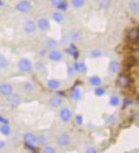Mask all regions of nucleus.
I'll use <instances>...</instances> for the list:
<instances>
[{"label":"nucleus","instance_id":"nucleus-1","mask_svg":"<svg viewBox=\"0 0 139 153\" xmlns=\"http://www.w3.org/2000/svg\"><path fill=\"white\" fill-rule=\"evenodd\" d=\"M16 9L19 12H21V13H27L31 10L32 9V5H31V3L28 2L27 0H22L21 2H19L16 5Z\"/></svg>","mask_w":139,"mask_h":153},{"label":"nucleus","instance_id":"nucleus-2","mask_svg":"<svg viewBox=\"0 0 139 153\" xmlns=\"http://www.w3.org/2000/svg\"><path fill=\"white\" fill-rule=\"evenodd\" d=\"M18 67L19 69L21 71H24V72H27V71H31L32 69V62L28 59H26V58H23V59H21L18 62Z\"/></svg>","mask_w":139,"mask_h":153},{"label":"nucleus","instance_id":"nucleus-3","mask_svg":"<svg viewBox=\"0 0 139 153\" xmlns=\"http://www.w3.org/2000/svg\"><path fill=\"white\" fill-rule=\"evenodd\" d=\"M0 93L4 96H8L13 93V87L9 82H3L0 84Z\"/></svg>","mask_w":139,"mask_h":153},{"label":"nucleus","instance_id":"nucleus-4","mask_svg":"<svg viewBox=\"0 0 139 153\" xmlns=\"http://www.w3.org/2000/svg\"><path fill=\"white\" fill-rule=\"evenodd\" d=\"M36 28H37V25H36V23L33 22L32 20H28L23 25L24 31L27 33H29V34L34 33L36 31Z\"/></svg>","mask_w":139,"mask_h":153},{"label":"nucleus","instance_id":"nucleus-5","mask_svg":"<svg viewBox=\"0 0 139 153\" xmlns=\"http://www.w3.org/2000/svg\"><path fill=\"white\" fill-rule=\"evenodd\" d=\"M70 142V138L67 133H63L61 134L58 138V144L60 146H67Z\"/></svg>","mask_w":139,"mask_h":153},{"label":"nucleus","instance_id":"nucleus-6","mask_svg":"<svg viewBox=\"0 0 139 153\" xmlns=\"http://www.w3.org/2000/svg\"><path fill=\"white\" fill-rule=\"evenodd\" d=\"M20 100H21L20 96L17 94H13L12 93L10 95H8V102L12 107H16L20 103Z\"/></svg>","mask_w":139,"mask_h":153},{"label":"nucleus","instance_id":"nucleus-7","mask_svg":"<svg viewBox=\"0 0 139 153\" xmlns=\"http://www.w3.org/2000/svg\"><path fill=\"white\" fill-rule=\"evenodd\" d=\"M71 118V111L68 108H63L60 111V119L64 123L69 122Z\"/></svg>","mask_w":139,"mask_h":153},{"label":"nucleus","instance_id":"nucleus-8","mask_svg":"<svg viewBox=\"0 0 139 153\" xmlns=\"http://www.w3.org/2000/svg\"><path fill=\"white\" fill-rule=\"evenodd\" d=\"M129 10L130 11L135 15L138 16L139 14V4L137 0H132L129 4Z\"/></svg>","mask_w":139,"mask_h":153},{"label":"nucleus","instance_id":"nucleus-9","mask_svg":"<svg viewBox=\"0 0 139 153\" xmlns=\"http://www.w3.org/2000/svg\"><path fill=\"white\" fill-rule=\"evenodd\" d=\"M38 27L42 31H47L49 28V22L46 18H40L38 21Z\"/></svg>","mask_w":139,"mask_h":153},{"label":"nucleus","instance_id":"nucleus-10","mask_svg":"<svg viewBox=\"0 0 139 153\" xmlns=\"http://www.w3.org/2000/svg\"><path fill=\"white\" fill-rule=\"evenodd\" d=\"M23 139L25 140V143H28V144L34 145L35 143L38 142V138L35 136L33 134H31V133H27L26 134H24Z\"/></svg>","mask_w":139,"mask_h":153},{"label":"nucleus","instance_id":"nucleus-11","mask_svg":"<svg viewBox=\"0 0 139 153\" xmlns=\"http://www.w3.org/2000/svg\"><path fill=\"white\" fill-rule=\"evenodd\" d=\"M48 57L53 61H59L62 59V54L58 50H52L49 52Z\"/></svg>","mask_w":139,"mask_h":153},{"label":"nucleus","instance_id":"nucleus-12","mask_svg":"<svg viewBox=\"0 0 139 153\" xmlns=\"http://www.w3.org/2000/svg\"><path fill=\"white\" fill-rule=\"evenodd\" d=\"M130 83V79L126 76L120 75L118 77V84L121 88H126Z\"/></svg>","mask_w":139,"mask_h":153},{"label":"nucleus","instance_id":"nucleus-13","mask_svg":"<svg viewBox=\"0 0 139 153\" xmlns=\"http://www.w3.org/2000/svg\"><path fill=\"white\" fill-rule=\"evenodd\" d=\"M109 71L111 73H116L119 71V69H120V64H119V62L116 61V60H112L109 63Z\"/></svg>","mask_w":139,"mask_h":153},{"label":"nucleus","instance_id":"nucleus-14","mask_svg":"<svg viewBox=\"0 0 139 153\" xmlns=\"http://www.w3.org/2000/svg\"><path fill=\"white\" fill-rule=\"evenodd\" d=\"M112 0H98V6L102 10H108L111 5Z\"/></svg>","mask_w":139,"mask_h":153},{"label":"nucleus","instance_id":"nucleus-15","mask_svg":"<svg viewBox=\"0 0 139 153\" xmlns=\"http://www.w3.org/2000/svg\"><path fill=\"white\" fill-rule=\"evenodd\" d=\"M49 103L53 107H58L62 104V100L58 97V96H53L49 100Z\"/></svg>","mask_w":139,"mask_h":153},{"label":"nucleus","instance_id":"nucleus-16","mask_svg":"<svg viewBox=\"0 0 139 153\" xmlns=\"http://www.w3.org/2000/svg\"><path fill=\"white\" fill-rule=\"evenodd\" d=\"M127 37L130 40H132V41L137 40L138 38V30L137 28H133V29L130 30Z\"/></svg>","mask_w":139,"mask_h":153},{"label":"nucleus","instance_id":"nucleus-17","mask_svg":"<svg viewBox=\"0 0 139 153\" xmlns=\"http://www.w3.org/2000/svg\"><path fill=\"white\" fill-rule=\"evenodd\" d=\"M89 81H90V83H91L92 86H96V87H98V86H100V85H101V83H102L101 78H100L99 76H92Z\"/></svg>","mask_w":139,"mask_h":153},{"label":"nucleus","instance_id":"nucleus-18","mask_svg":"<svg viewBox=\"0 0 139 153\" xmlns=\"http://www.w3.org/2000/svg\"><path fill=\"white\" fill-rule=\"evenodd\" d=\"M9 65L8 60L6 59V57L4 55H2L0 53V69H4Z\"/></svg>","mask_w":139,"mask_h":153},{"label":"nucleus","instance_id":"nucleus-19","mask_svg":"<svg viewBox=\"0 0 139 153\" xmlns=\"http://www.w3.org/2000/svg\"><path fill=\"white\" fill-rule=\"evenodd\" d=\"M0 132L4 135L8 136L10 134V127L8 125V124H3V125L0 127Z\"/></svg>","mask_w":139,"mask_h":153},{"label":"nucleus","instance_id":"nucleus-20","mask_svg":"<svg viewBox=\"0 0 139 153\" xmlns=\"http://www.w3.org/2000/svg\"><path fill=\"white\" fill-rule=\"evenodd\" d=\"M85 4V0H71V4L75 9H80Z\"/></svg>","mask_w":139,"mask_h":153},{"label":"nucleus","instance_id":"nucleus-21","mask_svg":"<svg viewBox=\"0 0 139 153\" xmlns=\"http://www.w3.org/2000/svg\"><path fill=\"white\" fill-rule=\"evenodd\" d=\"M59 82L57 80H49L48 82V87L51 89H58L59 88Z\"/></svg>","mask_w":139,"mask_h":153},{"label":"nucleus","instance_id":"nucleus-22","mask_svg":"<svg viewBox=\"0 0 139 153\" xmlns=\"http://www.w3.org/2000/svg\"><path fill=\"white\" fill-rule=\"evenodd\" d=\"M63 19H64V16H63V15L60 12H55V13H54L53 20H54V22L59 23V22H61L63 21Z\"/></svg>","mask_w":139,"mask_h":153},{"label":"nucleus","instance_id":"nucleus-23","mask_svg":"<svg viewBox=\"0 0 139 153\" xmlns=\"http://www.w3.org/2000/svg\"><path fill=\"white\" fill-rule=\"evenodd\" d=\"M71 97L72 99H74L75 100H79L81 97V91L79 88H75V89H73L72 90V92H71Z\"/></svg>","mask_w":139,"mask_h":153},{"label":"nucleus","instance_id":"nucleus-24","mask_svg":"<svg viewBox=\"0 0 139 153\" xmlns=\"http://www.w3.org/2000/svg\"><path fill=\"white\" fill-rule=\"evenodd\" d=\"M74 67H75V71H80V72H83V71H86L85 64H84V63H82V62H81V63H77V64H75Z\"/></svg>","mask_w":139,"mask_h":153},{"label":"nucleus","instance_id":"nucleus-25","mask_svg":"<svg viewBox=\"0 0 139 153\" xmlns=\"http://www.w3.org/2000/svg\"><path fill=\"white\" fill-rule=\"evenodd\" d=\"M109 104L111 105H114V106H117L118 105L120 104V99L117 96L114 95L110 98V100H109Z\"/></svg>","mask_w":139,"mask_h":153},{"label":"nucleus","instance_id":"nucleus-26","mask_svg":"<svg viewBox=\"0 0 139 153\" xmlns=\"http://www.w3.org/2000/svg\"><path fill=\"white\" fill-rule=\"evenodd\" d=\"M104 94H105V89H104V88H101L98 86V87L95 89V94H96L97 96H102V95H104Z\"/></svg>","mask_w":139,"mask_h":153},{"label":"nucleus","instance_id":"nucleus-27","mask_svg":"<svg viewBox=\"0 0 139 153\" xmlns=\"http://www.w3.org/2000/svg\"><path fill=\"white\" fill-rule=\"evenodd\" d=\"M47 46H48V48L54 49V48H55L57 46V42L55 40H54V39H48V41H47Z\"/></svg>","mask_w":139,"mask_h":153},{"label":"nucleus","instance_id":"nucleus-28","mask_svg":"<svg viewBox=\"0 0 139 153\" xmlns=\"http://www.w3.org/2000/svg\"><path fill=\"white\" fill-rule=\"evenodd\" d=\"M43 152L44 153H54L55 152V150L54 149V147L50 146H47L43 148Z\"/></svg>","mask_w":139,"mask_h":153},{"label":"nucleus","instance_id":"nucleus-29","mask_svg":"<svg viewBox=\"0 0 139 153\" xmlns=\"http://www.w3.org/2000/svg\"><path fill=\"white\" fill-rule=\"evenodd\" d=\"M75 123H76L77 125H81V124H82V123H83V118H82V117H81V115H78V116L75 117Z\"/></svg>","mask_w":139,"mask_h":153},{"label":"nucleus","instance_id":"nucleus-30","mask_svg":"<svg viewBox=\"0 0 139 153\" xmlns=\"http://www.w3.org/2000/svg\"><path fill=\"white\" fill-rule=\"evenodd\" d=\"M75 67L73 66H68V73H69V75L70 76H74V74H75Z\"/></svg>","mask_w":139,"mask_h":153},{"label":"nucleus","instance_id":"nucleus-31","mask_svg":"<svg viewBox=\"0 0 139 153\" xmlns=\"http://www.w3.org/2000/svg\"><path fill=\"white\" fill-rule=\"evenodd\" d=\"M52 5L54 6V7H58V6L63 2V0H50Z\"/></svg>","mask_w":139,"mask_h":153},{"label":"nucleus","instance_id":"nucleus-32","mask_svg":"<svg viewBox=\"0 0 139 153\" xmlns=\"http://www.w3.org/2000/svg\"><path fill=\"white\" fill-rule=\"evenodd\" d=\"M91 55L92 56V57H95V58H97V57H99V56L101 55V52H100V51H98V50H93V51L91 53Z\"/></svg>","mask_w":139,"mask_h":153},{"label":"nucleus","instance_id":"nucleus-33","mask_svg":"<svg viewBox=\"0 0 139 153\" xmlns=\"http://www.w3.org/2000/svg\"><path fill=\"white\" fill-rule=\"evenodd\" d=\"M115 117H114V116H110V117H109L108 118L107 123H109V124H113V123H115Z\"/></svg>","mask_w":139,"mask_h":153},{"label":"nucleus","instance_id":"nucleus-34","mask_svg":"<svg viewBox=\"0 0 139 153\" xmlns=\"http://www.w3.org/2000/svg\"><path fill=\"white\" fill-rule=\"evenodd\" d=\"M86 152H89V153H96L97 150H95V149H94L93 147H88V148H87Z\"/></svg>","mask_w":139,"mask_h":153},{"label":"nucleus","instance_id":"nucleus-35","mask_svg":"<svg viewBox=\"0 0 139 153\" xmlns=\"http://www.w3.org/2000/svg\"><path fill=\"white\" fill-rule=\"evenodd\" d=\"M58 8H59V9H60V10H64L66 9V4L62 2V3H61V4H60L58 6Z\"/></svg>","mask_w":139,"mask_h":153},{"label":"nucleus","instance_id":"nucleus-36","mask_svg":"<svg viewBox=\"0 0 139 153\" xmlns=\"http://www.w3.org/2000/svg\"><path fill=\"white\" fill-rule=\"evenodd\" d=\"M0 123H2L3 124H8L9 121L7 120L6 118H4V117H3L0 116Z\"/></svg>","mask_w":139,"mask_h":153},{"label":"nucleus","instance_id":"nucleus-37","mask_svg":"<svg viewBox=\"0 0 139 153\" xmlns=\"http://www.w3.org/2000/svg\"><path fill=\"white\" fill-rule=\"evenodd\" d=\"M25 88H26V89H28V90H31V89H32V88H33V86H32V84H30V83H27V84H26V87H25Z\"/></svg>","mask_w":139,"mask_h":153},{"label":"nucleus","instance_id":"nucleus-38","mask_svg":"<svg viewBox=\"0 0 139 153\" xmlns=\"http://www.w3.org/2000/svg\"><path fill=\"white\" fill-rule=\"evenodd\" d=\"M5 146V142L4 140H0V150Z\"/></svg>","mask_w":139,"mask_h":153},{"label":"nucleus","instance_id":"nucleus-39","mask_svg":"<svg viewBox=\"0 0 139 153\" xmlns=\"http://www.w3.org/2000/svg\"><path fill=\"white\" fill-rule=\"evenodd\" d=\"M132 103V100L130 99H125V101H124V104L125 105H128Z\"/></svg>","mask_w":139,"mask_h":153}]
</instances>
